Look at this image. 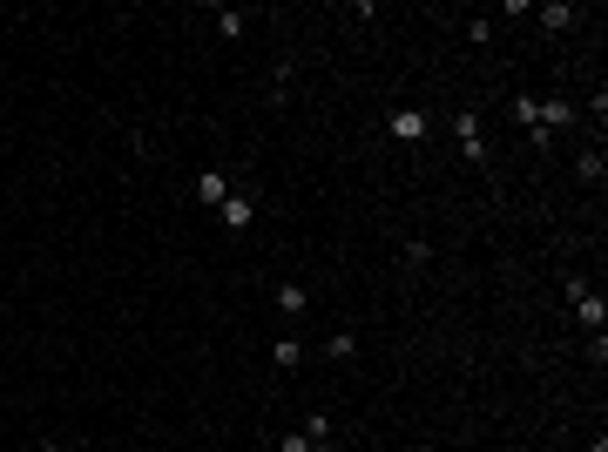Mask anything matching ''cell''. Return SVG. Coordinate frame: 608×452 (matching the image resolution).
Listing matches in <instances>:
<instances>
[{"label":"cell","mask_w":608,"mask_h":452,"mask_svg":"<svg viewBox=\"0 0 608 452\" xmlns=\"http://www.w3.org/2000/svg\"><path fill=\"white\" fill-rule=\"evenodd\" d=\"M568 304H575V318H581L595 338L608 331V304L595 298V284H588V277H568Z\"/></svg>","instance_id":"6da1fadb"},{"label":"cell","mask_w":608,"mask_h":452,"mask_svg":"<svg viewBox=\"0 0 608 452\" xmlns=\"http://www.w3.org/2000/svg\"><path fill=\"white\" fill-rule=\"evenodd\" d=\"M453 142H460V155H466L474 169L486 163V135H480V115H474V109H460V115H453Z\"/></svg>","instance_id":"7a4b0ae2"},{"label":"cell","mask_w":608,"mask_h":452,"mask_svg":"<svg viewBox=\"0 0 608 452\" xmlns=\"http://www.w3.org/2000/svg\"><path fill=\"white\" fill-rule=\"evenodd\" d=\"M217 216H223V230H251V223H257V196H251V189H230Z\"/></svg>","instance_id":"3957f363"},{"label":"cell","mask_w":608,"mask_h":452,"mask_svg":"<svg viewBox=\"0 0 608 452\" xmlns=\"http://www.w3.org/2000/svg\"><path fill=\"white\" fill-rule=\"evenodd\" d=\"M426 129H432V121H426L420 109H392V115H386V135H392V142H426Z\"/></svg>","instance_id":"277c9868"},{"label":"cell","mask_w":608,"mask_h":452,"mask_svg":"<svg viewBox=\"0 0 608 452\" xmlns=\"http://www.w3.org/2000/svg\"><path fill=\"white\" fill-rule=\"evenodd\" d=\"M223 196H230V176H223V169H203L197 176V203L203 210H223Z\"/></svg>","instance_id":"5b68a950"},{"label":"cell","mask_w":608,"mask_h":452,"mask_svg":"<svg viewBox=\"0 0 608 452\" xmlns=\"http://www.w3.org/2000/svg\"><path fill=\"white\" fill-rule=\"evenodd\" d=\"M271 364H277V372H298V364H304V338H277L271 344Z\"/></svg>","instance_id":"8992f818"},{"label":"cell","mask_w":608,"mask_h":452,"mask_svg":"<svg viewBox=\"0 0 608 452\" xmlns=\"http://www.w3.org/2000/svg\"><path fill=\"white\" fill-rule=\"evenodd\" d=\"M277 310H284V318H304V310H311V290H304V284H277Z\"/></svg>","instance_id":"52a82bcc"},{"label":"cell","mask_w":608,"mask_h":452,"mask_svg":"<svg viewBox=\"0 0 608 452\" xmlns=\"http://www.w3.org/2000/svg\"><path fill=\"white\" fill-rule=\"evenodd\" d=\"M575 21H581V14L568 7V0H548V7H541V27H554V34H568Z\"/></svg>","instance_id":"ba28073f"},{"label":"cell","mask_w":608,"mask_h":452,"mask_svg":"<svg viewBox=\"0 0 608 452\" xmlns=\"http://www.w3.org/2000/svg\"><path fill=\"white\" fill-rule=\"evenodd\" d=\"M243 27H251L243 7H217V34H223V41H243Z\"/></svg>","instance_id":"9c48e42d"},{"label":"cell","mask_w":608,"mask_h":452,"mask_svg":"<svg viewBox=\"0 0 608 452\" xmlns=\"http://www.w3.org/2000/svg\"><path fill=\"white\" fill-rule=\"evenodd\" d=\"M325 358H358V331H332V338H325Z\"/></svg>","instance_id":"30bf717a"},{"label":"cell","mask_w":608,"mask_h":452,"mask_svg":"<svg viewBox=\"0 0 608 452\" xmlns=\"http://www.w3.org/2000/svg\"><path fill=\"white\" fill-rule=\"evenodd\" d=\"M298 432H304V439H311V446H332V419H325V412H311V419H304Z\"/></svg>","instance_id":"8fae6325"},{"label":"cell","mask_w":608,"mask_h":452,"mask_svg":"<svg viewBox=\"0 0 608 452\" xmlns=\"http://www.w3.org/2000/svg\"><path fill=\"white\" fill-rule=\"evenodd\" d=\"M575 169H581L588 183H602V176H608V155H602V149H581V163H575Z\"/></svg>","instance_id":"7c38bea8"},{"label":"cell","mask_w":608,"mask_h":452,"mask_svg":"<svg viewBox=\"0 0 608 452\" xmlns=\"http://www.w3.org/2000/svg\"><path fill=\"white\" fill-rule=\"evenodd\" d=\"M507 115H514V121H520V129H528V135H534V95H514V101H507Z\"/></svg>","instance_id":"4fadbf2b"},{"label":"cell","mask_w":608,"mask_h":452,"mask_svg":"<svg viewBox=\"0 0 608 452\" xmlns=\"http://www.w3.org/2000/svg\"><path fill=\"white\" fill-rule=\"evenodd\" d=\"M277 452H318V446H311L304 432H284V439H277Z\"/></svg>","instance_id":"5bb4252c"},{"label":"cell","mask_w":608,"mask_h":452,"mask_svg":"<svg viewBox=\"0 0 608 452\" xmlns=\"http://www.w3.org/2000/svg\"><path fill=\"white\" fill-rule=\"evenodd\" d=\"M34 452H68V446H61V439H41V446H34Z\"/></svg>","instance_id":"9a60e30c"}]
</instances>
